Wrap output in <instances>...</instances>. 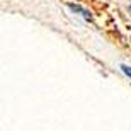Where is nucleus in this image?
<instances>
[{
  "label": "nucleus",
  "instance_id": "nucleus-1",
  "mask_svg": "<svg viewBox=\"0 0 131 131\" xmlns=\"http://www.w3.org/2000/svg\"><path fill=\"white\" fill-rule=\"evenodd\" d=\"M68 7L73 10V12H78V14L82 15L83 19H87V20H92V15H90V12L89 10H85L83 7H80V5H75V4H68Z\"/></svg>",
  "mask_w": 131,
  "mask_h": 131
},
{
  "label": "nucleus",
  "instance_id": "nucleus-2",
  "mask_svg": "<svg viewBox=\"0 0 131 131\" xmlns=\"http://www.w3.org/2000/svg\"><path fill=\"white\" fill-rule=\"evenodd\" d=\"M121 70H123V72H124V73L128 75V77L131 78V67H126V65H123V67H121Z\"/></svg>",
  "mask_w": 131,
  "mask_h": 131
},
{
  "label": "nucleus",
  "instance_id": "nucleus-3",
  "mask_svg": "<svg viewBox=\"0 0 131 131\" xmlns=\"http://www.w3.org/2000/svg\"><path fill=\"white\" fill-rule=\"evenodd\" d=\"M129 12H131V5H129Z\"/></svg>",
  "mask_w": 131,
  "mask_h": 131
}]
</instances>
